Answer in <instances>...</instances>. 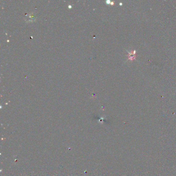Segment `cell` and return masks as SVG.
<instances>
[{"label": "cell", "mask_w": 176, "mask_h": 176, "mask_svg": "<svg viewBox=\"0 0 176 176\" xmlns=\"http://www.w3.org/2000/svg\"><path fill=\"white\" fill-rule=\"evenodd\" d=\"M127 53H128V54L126 56L128 57V60H133L135 59L136 56L135 50H133V51H131V52L127 51Z\"/></svg>", "instance_id": "1"}]
</instances>
